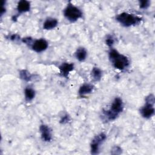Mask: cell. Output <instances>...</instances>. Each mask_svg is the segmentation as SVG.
Here are the masks:
<instances>
[{"label":"cell","mask_w":155,"mask_h":155,"mask_svg":"<svg viewBox=\"0 0 155 155\" xmlns=\"http://www.w3.org/2000/svg\"><path fill=\"white\" fill-rule=\"evenodd\" d=\"M109 59L113 67L119 70H124L130 64L128 59L115 49H111L109 51Z\"/></svg>","instance_id":"6da1fadb"},{"label":"cell","mask_w":155,"mask_h":155,"mask_svg":"<svg viewBox=\"0 0 155 155\" xmlns=\"http://www.w3.org/2000/svg\"><path fill=\"white\" fill-rule=\"evenodd\" d=\"M124 108V104L122 100L120 97H116L107 110H104L103 114L104 117L108 120H113L116 119L119 114L122 111Z\"/></svg>","instance_id":"7a4b0ae2"},{"label":"cell","mask_w":155,"mask_h":155,"mask_svg":"<svg viewBox=\"0 0 155 155\" xmlns=\"http://www.w3.org/2000/svg\"><path fill=\"white\" fill-rule=\"evenodd\" d=\"M116 20L123 26L128 27L138 24L141 21V18L131 13L123 12L116 17Z\"/></svg>","instance_id":"3957f363"},{"label":"cell","mask_w":155,"mask_h":155,"mask_svg":"<svg viewBox=\"0 0 155 155\" xmlns=\"http://www.w3.org/2000/svg\"><path fill=\"white\" fill-rule=\"evenodd\" d=\"M64 15L67 20L74 22L82 17V12L78 7L69 2L64 9Z\"/></svg>","instance_id":"277c9868"},{"label":"cell","mask_w":155,"mask_h":155,"mask_svg":"<svg viewBox=\"0 0 155 155\" xmlns=\"http://www.w3.org/2000/svg\"><path fill=\"white\" fill-rule=\"evenodd\" d=\"M154 96L150 94L145 98V104L140 109V114L144 118L148 119L152 117L154 114Z\"/></svg>","instance_id":"5b68a950"},{"label":"cell","mask_w":155,"mask_h":155,"mask_svg":"<svg viewBox=\"0 0 155 155\" xmlns=\"http://www.w3.org/2000/svg\"><path fill=\"white\" fill-rule=\"evenodd\" d=\"M106 138V135L103 133L96 135L93 138L90 144V150L91 154H96L99 153V147L105 141Z\"/></svg>","instance_id":"8992f818"},{"label":"cell","mask_w":155,"mask_h":155,"mask_svg":"<svg viewBox=\"0 0 155 155\" xmlns=\"http://www.w3.org/2000/svg\"><path fill=\"white\" fill-rule=\"evenodd\" d=\"M48 42L44 39H38L35 40L31 45L33 50L37 53L42 52L45 50L48 47Z\"/></svg>","instance_id":"52a82bcc"},{"label":"cell","mask_w":155,"mask_h":155,"mask_svg":"<svg viewBox=\"0 0 155 155\" xmlns=\"http://www.w3.org/2000/svg\"><path fill=\"white\" fill-rule=\"evenodd\" d=\"M42 139L45 142H50L51 140V130L49 127L42 124L39 127Z\"/></svg>","instance_id":"ba28073f"},{"label":"cell","mask_w":155,"mask_h":155,"mask_svg":"<svg viewBox=\"0 0 155 155\" xmlns=\"http://www.w3.org/2000/svg\"><path fill=\"white\" fill-rule=\"evenodd\" d=\"M60 74L64 78H67L69 73L73 70L74 64L69 62H64L59 67Z\"/></svg>","instance_id":"9c48e42d"},{"label":"cell","mask_w":155,"mask_h":155,"mask_svg":"<svg viewBox=\"0 0 155 155\" xmlns=\"http://www.w3.org/2000/svg\"><path fill=\"white\" fill-rule=\"evenodd\" d=\"M30 9V3L29 1L22 0L18 2L17 5V10L19 13H25L28 12Z\"/></svg>","instance_id":"30bf717a"},{"label":"cell","mask_w":155,"mask_h":155,"mask_svg":"<svg viewBox=\"0 0 155 155\" xmlns=\"http://www.w3.org/2000/svg\"><path fill=\"white\" fill-rule=\"evenodd\" d=\"M58 24V20L55 18H47L45 22H44L43 24V28L45 30H51L55 28Z\"/></svg>","instance_id":"8fae6325"},{"label":"cell","mask_w":155,"mask_h":155,"mask_svg":"<svg viewBox=\"0 0 155 155\" xmlns=\"http://www.w3.org/2000/svg\"><path fill=\"white\" fill-rule=\"evenodd\" d=\"M94 87L89 84H84L81 86L79 89V94L80 96H84L92 92Z\"/></svg>","instance_id":"7c38bea8"},{"label":"cell","mask_w":155,"mask_h":155,"mask_svg":"<svg viewBox=\"0 0 155 155\" xmlns=\"http://www.w3.org/2000/svg\"><path fill=\"white\" fill-rule=\"evenodd\" d=\"M87 55V50L84 47L78 48L75 53V56L76 59L80 62L84 61L86 59Z\"/></svg>","instance_id":"4fadbf2b"},{"label":"cell","mask_w":155,"mask_h":155,"mask_svg":"<svg viewBox=\"0 0 155 155\" xmlns=\"http://www.w3.org/2000/svg\"><path fill=\"white\" fill-rule=\"evenodd\" d=\"M25 98L27 101H31L35 96V90L30 87H27L24 90Z\"/></svg>","instance_id":"5bb4252c"},{"label":"cell","mask_w":155,"mask_h":155,"mask_svg":"<svg viewBox=\"0 0 155 155\" xmlns=\"http://www.w3.org/2000/svg\"><path fill=\"white\" fill-rule=\"evenodd\" d=\"M91 76L95 81H99L102 78V71L97 67H94L91 71Z\"/></svg>","instance_id":"9a60e30c"},{"label":"cell","mask_w":155,"mask_h":155,"mask_svg":"<svg viewBox=\"0 0 155 155\" xmlns=\"http://www.w3.org/2000/svg\"><path fill=\"white\" fill-rule=\"evenodd\" d=\"M20 78L25 81L28 82L32 79V75L26 70H22L19 73Z\"/></svg>","instance_id":"2e32d148"},{"label":"cell","mask_w":155,"mask_h":155,"mask_svg":"<svg viewBox=\"0 0 155 155\" xmlns=\"http://www.w3.org/2000/svg\"><path fill=\"white\" fill-rule=\"evenodd\" d=\"M139 7L140 8L142 9H146L147 8L150 4V2L148 0H145V1H139Z\"/></svg>","instance_id":"e0dca14e"},{"label":"cell","mask_w":155,"mask_h":155,"mask_svg":"<svg viewBox=\"0 0 155 155\" xmlns=\"http://www.w3.org/2000/svg\"><path fill=\"white\" fill-rule=\"evenodd\" d=\"M105 42L108 47H111L114 43V39L111 36H108L106 39Z\"/></svg>","instance_id":"ac0fdd59"},{"label":"cell","mask_w":155,"mask_h":155,"mask_svg":"<svg viewBox=\"0 0 155 155\" xmlns=\"http://www.w3.org/2000/svg\"><path fill=\"white\" fill-rule=\"evenodd\" d=\"M112 154H120L122 152V150L120 147H115L113 148L112 150Z\"/></svg>","instance_id":"d6986e66"},{"label":"cell","mask_w":155,"mask_h":155,"mask_svg":"<svg viewBox=\"0 0 155 155\" xmlns=\"http://www.w3.org/2000/svg\"><path fill=\"white\" fill-rule=\"evenodd\" d=\"M69 120H70L69 116H68V115H65V116H64L62 117V119H61V120H60V122H61V124H65V123L68 122L69 121Z\"/></svg>","instance_id":"ffe728a7"},{"label":"cell","mask_w":155,"mask_h":155,"mask_svg":"<svg viewBox=\"0 0 155 155\" xmlns=\"http://www.w3.org/2000/svg\"><path fill=\"white\" fill-rule=\"evenodd\" d=\"M18 38H19L18 35L15 34V35H12V36H10V39H11V40H16V39H18Z\"/></svg>","instance_id":"44dd1931"},{"label":"cell","mask_w":155,"mask_h":155,"mask_svg":"<svg viewBox=\"0 0 155 155\" xmlns=\"http://www.w3.org/2000/svg\"><path fill=\"white\" fill-rule=\"evenodd\" d=\"M5 7H4V6H2V10H1V15L2 16V15H3V14L4 13H5Z\"/></svg>","instance_id":"7402d4cb"}]
</instances>
